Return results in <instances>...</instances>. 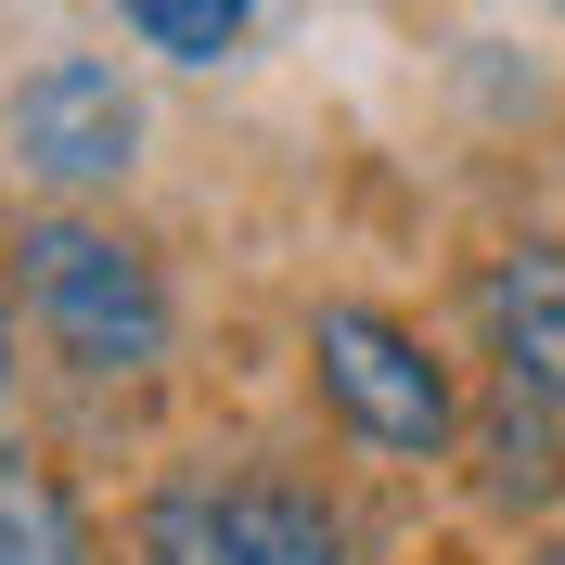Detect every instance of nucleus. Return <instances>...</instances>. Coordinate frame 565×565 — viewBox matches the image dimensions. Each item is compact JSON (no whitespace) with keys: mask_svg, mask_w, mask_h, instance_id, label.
Segmentation results:
<instances>
[{"mask_svg":"<svg viewBox=\"0 0 565 565\" xmlns=\"http://www.w3.org/2000/svg\"><path fill=\"white\" fill-rule=\"evenodd\" d=\"M0 141H13V168L52 180V193H104V180H129V154H141V90L104 65V52H52V65L13 77Z\"/></svg>","mask_w":565,"mask_h":565,"instance_id":"7ed1b4c3","label":"nucleus"},{"mask_svg":"<svg viewBox=\"0 0 565 565\" xmlns=\"http://www.w3.org/2000/svg\"><path fill=\"white\" fill-rule=\"evenodd\" d=\"M218 565H348V514H334L309 476L257 462V476L218 489Z\"/></svg>","mask_w":565,"mask_h":565,"instance_id":"39448f33","label":"nucleus"},{"mask_svg":"<svg viewBox=\"0 0 565 565\" xmlns=\"http://www.w3.org/2000/svg\"><path fill=\"white\" fill-rule=\"evenodd\" d=\"M540 565H565V540H553V553H540Z\"/></svg>","mask_w":565,"mask_h":565,"instance_id":"9d476101","label":"nucleus"},{"mask_svg":"<svg viewBox=\"0 0 565 565\" xmlns=\"http://www.w3.org/2000/svg\"><path fill=\"white\" fill-rule=\"evenodd\" d=\"M116 13H129V39L168 52V65H218V52L257 26V0H116Z\"/></svg>","mask_w":565,"mask_h":565,"instance_id":"0eeeda50","label":"nucleus"},{"mask_svg":"<svg viewBox=\"0 0 565 565\" xmlns=\"http://www.w3.org/2000/svg\"><path fill=\"white\" fill-rule=\"evenodd\" d=\"M309 360H321V398L348 412L360 450H398V462L450 450L462 412H450V373L424 360L412 321H386V309H321V321H309Z\"/></svg>","mask_w":565,"mask_h":565,"instance_id":"f03ea898","label":"nucleus"},{"mask_svg":"<svg viewBox=\"0 0 565 565\" xmlns=\"http://www.w3.org/2000/svg\"><path fill=\"white\" fill-rule=\"evenodd\" d=\"M476 321H489L501 386L540 398V412H565V245H514V257H489Z\"/></svg>","mask_w":565,"mask_h":565,"instance_id":"20e7f679","label":"nucleus"},{"mask_svg":"<svg viewBox=\"0 0 565 565\" xmlns=\"http://www.w3.org/2000/svg\"><path fill=\"white\" fill-rule=\"evenodd\" d=\"M0 386H13V321H0Z\"/></svg>","mask_w":565,"mask_h":565,"instance_id":"1a4fd4ad","label":"nucleus"},{"mask_svg":"<svg viewBox=\"0 0 565 565\" xmlns=\"http://www.w3.org/2000/svg\"><path fill=\"white\" fill-rule=\"evenodd\" d=\"M13 282H26L39 348L65 360V373H90V386L168 360V282H154V257H141L116 218H77V206L26 218V232H13Z\"/></svg>","mask_w":565,"mask_h":565,"instance_id":"f257e3e1","label":"nucleus"},{"mask_svg":"<svg viewBox=\"0 0 565 565\" xmlns=\"http://www.w3.org/2000/svg\"><path fill=\"white\" fill-rule=\"evenodd\" d=\"M0 565H90V514L52 462H0Z\"/></svg>","mask_w":565,"mask_h":565,"instance_id":"423d86ee","label":"nucleus"},{"mask_svg":"<svg viewBox=\"0 0 565 565\" xmlns=\"http://www.w3.org/2000/svg\"><path fill=\"white\" fill-rule=\"evenodd\" d=\"M424 565H450V553H424Z\"/></svg>","mask_w":565,"mask_h":565,"instance_id":"9b49d317","label":"nucleus"},{"mask_svg":"<svg viewBox=\"0 0 565 565\" xmlns=\"http://www.w3.org/2000/svg\"><path fill=\"white\" fill-rule=\"evenodd\" d=\"M129 565H218V489H154L141 501V527H129Z\"/></svg>","mask_w":565,"mask_h":565,"instance_id":"6e6552de","label":"nucleus"}]
</instances>
